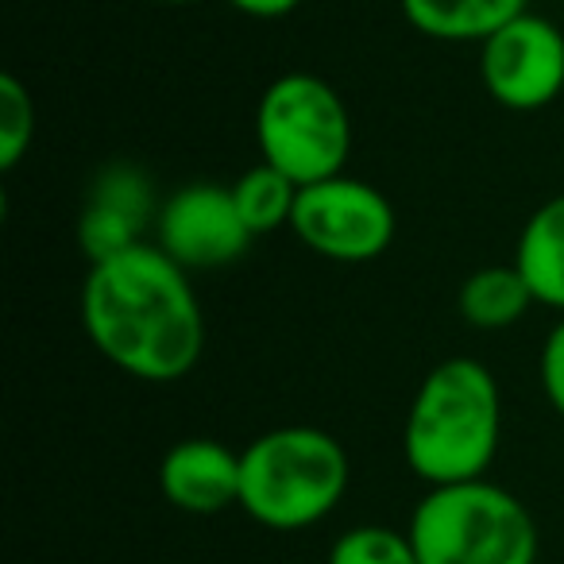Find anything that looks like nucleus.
Instances as JSON below:
<instances>
[{"label": "nucleus", "mask_w": 564, "mask_h": 564, "mask_svg": "<svg viewBox=\"0 0 564 564\" xmlns=\"http://www.w3.org/2000/svg\"><path fill=\"white\" fill-rule=\"evenodd\" d=\"M82 325L105 360L143 383L189 376L205 348L202 306L186 267L155 243H135L89 267Z\"/></svg>", "instance_id": "1"}, {"label": "nucleus", "mask_w": 564, "mask_h": 564, "mask_svg": "<svg viewBox=\"0 0 564 564\" xmlns=\"http://www.w3.org/2000/svg\"><path fill=\"white\" fill-rule=\"evenodd\" d=\"M499 387L471 356H453L422 379L410 402L402 453L430 487L484 479L499 448Z\"/></svg>", "instance_id": "2"}, {"label": "nucleus", "mask_w": 564, "mask_h": 564, "mask_svg": "<svg viewBox=\"0 0 564 564\" xmlns=\"http://www.w3.org/2000/svg\"><path fill=\"white\" fill-rule=\"evenodd\" d=\"M348 491V453L333 433L282 425L240 453V507L267 530H306Z\"/></svg>", "instance_id": "3"}, {"label": "nucleus", "mask_w": 564, "mask_h": 564, "mask_svg": "<svg viewBox=\"0 0 564 564\" xmlns=\"http://www.w3.org/2000/svg\"><path fill=\"white\" fill-rule=\"evenodd\" d=\"M422 564H533L538 525L530 510L487 479L430 487L410 518Z\"/></svg>", "instance_id": "4"}, {"label": "nucleus", "mask_w": 564, "mask_h": 564, "mask_svg": "<svg viewBox=\"0 0 564 564\" xmlns=\"http://www.w3.org/2000/svg\"><path fill=\"white\" fill-rule=\"evenodd\" d=\"M256 140L267 166L282 171L294 186H314L345 174L352 120L329 82L314 74H282L259 97Z\"/></svg>", "instance_id": "5"}, {"label": "nucleus", "mask_w": 564, "mask_h": 564, "mask_svg": "<svg viewBox=\"0 0 564 564\" xmlns=\"http://www.w3.org/2000/svg\"><path fill=\"white\" fill-rule=\"evenodd\" d=\"M291 228L317 256L337 263H368L391 248L394 209L376 186L337 174L299 189Z\"/></svg>", "instance_id": "6"}, {"label": "nucleus", "mask_w": 564, "mask_h": 564, "mask_svg": "<svg viewBox=\"0 0 564 564\" xmlns=\"http://www.w3.org/2000/svg\"><path fill=\"white\" fill-rule=\"evenodd\" d=\"M479 78L484 89L514 112H533L556 101L564 89V35L553 20L525 17L484 40L479 51Z\"/></svg>", "instance_id": "7"}, {"label": "nucleus", "mask_w": 564, "mask_h": 564, "mask_svg": "<svg viewBox=\"0 0 564 564\" xmlns=\"http://www.w3.org/2000/svg\"><path fill=\"white\" fill-rule=\"evenodd\" d=\"M251 243L232 186L194 182L159 209V248L178 267H225Z\"/></svg>", "instance_id": "8"}, {"label": "nucleus", "mask_w": 564, "mask_h": 564, "mask_svg": "<svg viewBox=\"0 0 564 564\" xmlns=\"http://www.w3.org/2000/svg\"><path fill=\"white\" fill-rule=\"evenodd\" d=\"M159 487L186 514H220L240 507V453L209 437L178 441L159 464Z\"/></svg>", "instance_id": "9"}, {"label": "nucleus", "mask_w": 564, "mask_h": 564, "mask_svg": "<svg viewBox=\"0 0 564 564\" xmlns=\"http://www.w3.org/2000/svg\"><path fill=\"white\" fill-rule=\"evenodd\" d=\"M151 209V189L148 178L132 166H112L94 182V194L82 213V251L89 256V263H105V259L120 256V251L135 248L140 228L148 220Z\"/></svg>", "instance_id": "10"}, {"label": "nucleus", "mask_w": 564, "mask_h": 564, "mask_svg": "<svg viewBox=\"0 0 564 564\" xmlns=\"http://www.w3.org/2000/svg\"><path fill=\"white\" fill-rule=\"evenodd\" d=\"M525 12L530 0H402V17L441 43H484Z\"/></svg>", "instance_id": "11"}, {"label": "nucleus", "mask_w": 564, "mask_h": 564, "mask_svg": "<svg viewBox=\"0 0 564 564\" xmlns=\"http://www.w3.org/2000/svg\"><path fill=\"white\" fill-rule=\"evenodd\" d=\"M514 267L538 306L564 310V194L549 197L525 220L522 236H518Z\"/></svg>", "instance_id": "12"}, {"label": "nucleus", "mask_w": 564, "mask_h": 564, "mask_svg": "<svg viewBox=\"0 0 564 564\" xmlns=\"http://www.w3.org/2000/svg\"><path fill=\"white\" fill-rule=\"evenodd\" d=\"M460 317L476 329H507L533 306V294L518 267H479L460 286Z\"/></svg>", "instance_id": "13"}, {"label": "nucleus", "mask_w": 564, "mask_h": 564, "mask_svg": "<svg viewBox=\"0 0 564 564\" xmlns=\"http://www.w3.org/2000/svg\"><path fill=\"white\" fill-rule=\"evenodd\" d=\"M299 189L302 186H294L286 174L274 171V166H267V163L251 166V171H243L240 178L232 182L236 209H240L243 225L251 228V236H263L282 225H291Z\"/></svg>", "instance_id": "14"}, {"label": "nucleus", "mask_w": 564, "mask_h": 564, "mask_svg": "<svg viewBox=\"0 0 564 564\" xmlns=\"http://www.w3.org/2000/svg\"><path fill=\"white\" fill-rule=\"evenodd\" d=\"M329 564H422L410 533L391 525H356L329 549Z\"/></svg>", "instance_id": "15"}, {"label": "nucleus", "mask_w": 564, "mask_h": 564, "mask_svg": "<svg viewBox=\"0 0 564 564\" xmlns=\"http://www.w3.org/2000/svg\"><path fill=\"white\" fill-rule=\"evenodd\" d=\"M35 135L32 94L17 74H0V171H17Z\"/></svg>", "instance_id": "16"}, {"label": "nucleus", "mask_w": 564, "mask_h": 564, "mask_svg": "<svg viewBox=\"0 0 564 564\" xmlns=\"http://www.w3.org/2000/svg\"><path fill=\"white\" fill-rule=\"evenodd\" d=\"M541 391L549 406L564 417V322L553 325V333L541 345Z\"/></svg>", "instance_id": "17"}, {"label": "nucleus", "mask_w": 564, "mask_h": 564, "mask_svg": "<svg viewBox=\"0 0 564 564\" xmlns=\"http://www.w3.org/2000/svg\"><path fill=\"white\" fill-rule=\"evenodd\" d=\"M225 4H232V9H236V12H243V17L279 20V17H286V12L299 9L302 0H225Z\"/></svg>", "instance_id": "18"}, {"label": "nucleus", "mask_w": 564, "mask_h": 564, "mask_svg": "<svg viewBox=\"0 0 564 564\" xmlns=\"http://www.w3.org/2000/svg\"><path fill=\"white\" fill-rule=\"evenodd\" d=\"M151 4H194V0H151Z\"/></svg>", "instance_id": "19"}]
</instances>
